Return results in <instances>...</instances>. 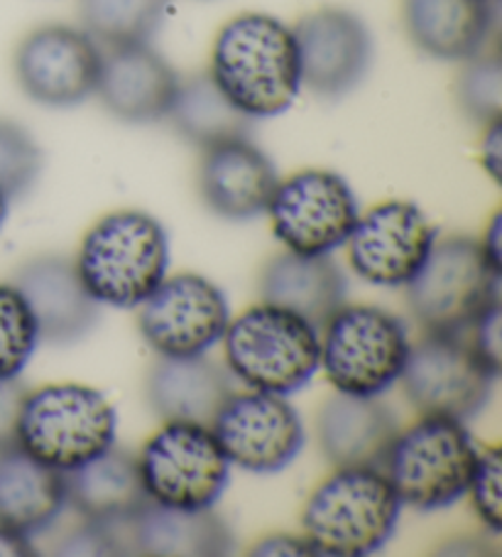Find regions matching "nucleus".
Returning a JSON list of instances; mask_svg holds the SVG:
<instances>
[{
    "label": "nucleus",
    "mask_w": 502,
    "mask_h": 557,
    "mask_svg": "<svg viewBox=\"0 0 502 557\" xmlns=\"http://www.w3.org/2000/svg\"><path fill=\"white\" fill-rule=\"evenodd\" d=\"M226 367L250 391L292 396L318 371V330L285 307L260 302L224 332Z\"/></svg>",
    "instance_id": "obj_4"
},
{
    "label": "nucleus",
    "mask_w": 502,
    "mask_h": 557,
    "mask_svg": "<svg viewBox=\"0 0 502 557\" xmlns=\"http://www.w3.org/2000/svg\"><path fill=\"white\" fill-rule=\"evenodd\" d=\"M250 555H316L314 545L306 537L297 535H269L265 541H260Z\"/></svg>",
    "instance_id": "obj_37"
},
{
    "label": "nucleus",
    "mask_w": 502,
    "mask_h": 557,
    "mask_svg": "<svg viewBox=\"0 0 502 557\" xmlns=\"http://www.w3.org/2000/svg\"><path fill=\"white\" fill-rule=\"evenodd\" d=\"M490 3H498V0H490Z\"/></svg>",
    "instance_id": "obj_41"
},
{
    "label": "nucleus",
    "mask_w": 502,
    "mask_h": 557,
    "mask_svg": "<svg viewBox=\"0 0 502 557\" xmlns=\"http://www.w3.org/2000/svg\"><path fill=\"white\" fill-rule=\"evenodd\" d=\"M13 285L30 305L40 339L74 344L99 322V302L86 293L74 261L64 256H37L15 271Z\"/></svg>",
    "instance_id": "obj_18"
},
{
    "label": "nucleus",
    "mask_w": 502,
    "mask_h": 557,
    "mask_svg": "<svg viewBox=\"0 0 502 557\" xmlns=\"http://www.w3.org/2000/svg\"><path fill=\"white\" fill-rule=\"evenodd\" d=\"M74 265L96 302L135 310L167 277V232L145 211H113L89 228Z\"/></svg>",
    "instance_id": "obj_2"
},
{
    "label": "nucleus",
    "mask_w": 502,
    "mask_h": 557,
    "mask_svg": "<svg viewBox=\"0 0 502 557\" xmlns=\"http://www.w3.org/2000/svg\"><path fill=\"white\" fill-rule=\"evenodd\" d=\"M292 33L302 86L322 99L351 94L368 74L373 62L371 30L346 8H318L299 17Z\"/></svg>",
    "instance_id": "obj_16"
},
{
    "label": "nucleus",
    "mask_w": 502,
    "mask_h": 557,
    "mask_svg": "<svg viewBox=\"0 0 502 557\" xmlns=\"http://www.w3.org/2000/svg\"><path fill=\"white\" fill-rule=\"evenodd\" d=\"M437 228L412 201L392 199L365 211L349 236V263L365 283L404 287L422 271Z\"/></svg>",
    "instance_id": "obj_15"
},
{
    "label": "nucleus",
    "mask_w": 502,
    "mask_h": 557,
    "mask_svg": "<svg viewBox=\"0 0 502 557\" xmlns=\"http://www.w3.org/2000/svg\"><path fill=\"white\" fill-rule=\"evenodd\" d=\"M402 502L380 467H336L306 498L302 531L316 555L365 557L398 528Z\"/></svg>",
    "instance_id": "obj_3"
},
{
    "label": "nucleus",
    "mask_w": 502,
    "mask_h": 557,
    "mask_svg": "<svg viewBox=\"0 0 502 557\" xmlns=\"http://www.w3.org/2000/svg\"><path fill=\"white\" fill-rule=\"evenodd\" d=\"M267 214L277 242L299 256H328L346 246L361 216L349 182L318 168L279 180Z\"/></svg>",
    "instance_id": "obj_10"
},
{
    "label": "nucleus",
    "mask_w": 502,
    "mask_h": 557,
    "mask_svg": "<svg viewBox=\"0 0 502 557\" xmlns=\"http://www.w3.org/2000/svg\"><path fill=\"white\" fill-rule=\"evenodd\" d=\"M466 339L470 349L478 354V359L500 376V300L488 305L476 317V322L468 326Z\"/></svg>",
    "instance_id": "obj_34"
},
{
    "label": "nucleus",
    "mask_w": 502,
    "mask_h": 557,
    "mask_svg": "<svg viewBox=\"0 0 502 557\" xmlns=\"http://www.w3.org/2000/svg\"><path fill=\"white\" fill-rule=\"evenodd\" d=\"M103 54L93 37L72 25H42L17 45L15 79L27 99L70 109L96 96Z\"/></svg>",
    "instance_id": "obj_14"
},
{
    "label": "nucleus",
    "mask_w": 502,
    "mask_h": 557,
    "mask_svg": "<svg viewBox=\"0 0 502 557\" xmlns=\"http://www.w3.org/2000/svg\"><path fill=\"white\" fill-rule=\"evenodd\" d=\"M133 553L140 555H228L234 533L211 508L181 511L148 502L130 518Z\"/></svg>",
    "instance_id": "obj_26"
},
{
    "label": "nucleus",
    "mask_w": 502,
    "mask_h": 557,
    "mask_svg": "<svg viewBox=\"0 0 502 557\" xmlns=\"http://www.w3.org/2000/svg\"><path fill=\"white\" fill-rule=\"evenodd\" d=\"M115 408L101 391L54 383L27 391L15 445L60 472H72L115 445Z\"/></svg>",
    "instance_id": "obj_5"
},
{
    "label": "nucleus",
    "mask_w": 502,
    "mask_h": 557,
    "mask_svg": "<svg viewBox=\"0 0 502 557\" xmlns=\"http://www.w3.org/2000/svg\"><path fill=\"white\" fill-rule=\"evenodd\" d=\"M167 119L181 138L199 150H209L221 143L248 138L253 121L230 103L209 72L179 82L175 103Z\"/></svg>",
    "instance_id": "obj_27"
},
{
    "label": "nucleus",
    "mask_w": 502,
    "mask_h": 557,
    "mask_svg": "<svg viewBox=\"0 0 502 557\" xmlns=\"http://www.w3.org/2000/svg\"><path fill=\"white\" fill-rule=\"evenodd\" d=\"M500 236H502V219L500 214H495L490 219V224L486 228V234L478 242L482 256H486V261L490 263V268L495 273L502 275V246H500Z\"/></svg>",
    "instance_id": "obj_38"
},
{
    "label": "nucleus",
    "mask_w": 502,
    "mask_h": 557,
    "mask_svg": "<svg viewBox=\"0 0 502 557\" xmlns=\"http://www.w3.org/2000/svg\"><path fill=\"white\" fill-rule=\"evenodd\" d=\"M490 0H402V23L422 54L466 62L486 52L495 25Z\"/></svg>",
    "instance_id": "obj_21"
},
{
    "label": "nucleus",
    "mask_w": 502,
    "mask_h": 557,
    "mask_svg": "<svg viewBox=\"0 0 502 557\" xmlns=\"http://www.w3.org/2000/svg\"><path fill=\"white\" fill-rule=\"evenodd\" d=\"M346 275L328 256H299L285 251L265 263L260 273L263 302L285 307L316 330L346 305Z\"/></svg>",
    "instance_id": "obj_23"
},
{
    "label": "nucleus",
    "mask_w": 502,
    "mask_h": 557,
    "mask_svg": "<svg viewBox=\"0 0 502 557\" xmlns=\"http://www.w3.org/2000/svg\"><path fill=\"white\" fill-rule=\"evenodd\" d=\"M66 508L64 472L37 462L17 445L0 449V525L35 537Z\"/></svg>",
    "instance_id": "obj_24"
},
{
    "label": "nucleus",
    "mask_w": 502,
    "mask_h": 557,
    "mask_svg": "<svg viewBox=\"0 0 502 557\" xmlns=\"http://www.w3.org/2000/svg\"><path fill=\"white\" fill-rule=\"evenodd\" d=\"M66 506H72L84 521L118 528L148 504L138 457L111 447L79 469L64 472Z\"/></svg>",
    "instance_id": "obj_22"
},
{
    "label": "nucleus",
    "mask_w": 502,
    "mask_h": 557,
    "mask_svg": "<svg viewBox=\"0 0 502 557\" xmlns=\"http://www.w3.org/2000/svg\"><path fill=\"white\" fill-rule=\"evenodd\" d=\"M37 555L33 547V537L13 531V528L0 525V557H30Z\"/></svg>",
    "instance_id": "obj_39"
},
{
    "label": "nucleus",
    "mask_w": 502,
    "mask_h": 557,
    "mask_svg": "<svg viewBox=\"0 0 502 557\" xmlns=\"http://www.w3.org/2000/svg\"><path fill=\"white\" fill-rule=\"evenodd\" d=\"M8 209H11V199H8L3 191H0V228H3L5 219H8Z\"/></svg>",
    "instance_id": "obj_40"
},
{
    "label": "nucleus",
    "mask_w": 502,
    "mask_h": 557,
    "mask_svg": "<svg viewBox=\"0 0 502 557\" xmlns=\"http://www.w3.org/2000/svg\"><path fill=\"white\" fill-rule=\"evenodd\" d=\"M121 537L115 535V528L84 521L72 528L54 547V555H121Z\"/></svg>",
    "instance_id": "obj_33"
},
{
    "label": "nucleus",
    "mask_w": 502,
    "mask_h": 557,
    "mask_svg": "<svg viewBox=\"0 0 502 557\" xmlns=\"http://www.w3.org/2000/svg\"><path fill=\"white\" fill-rule=\"evenodd\" d=\"M167 0H81L84 30L105 47L145 45L160 30Z\"/></svg>",
    "instance_id": "obj_28"
},
{
    "label": "nucleus",
    "mask_w": 502,
    "mask_h": 557,
    "mask_svg": "<svg viewBox=\"0 0 502 557\" xmlns=\"http://www.w3.org/2000/svg\"><path fill=\"white\" fill-rule=\"evenodd\" d=\"M486 133L480 140V162L492 180H500V165H502V121L488 123Z\"/></svg>",
    "instance_id": "obj_36"
},
{
    "label": "nucleus",
    "mask_w": 502,
    "mask_h": 557,
    "mask_svg": "<svg viewBox=\"0 0 502 557\" xmlns=\"http://www.w3.org/2000/svg\"><path fill=\"white\" fill-rule=\"evenodd\" d=\"M478 453L463 422L422 416L394 435L380 469L402 506L414 511H443L466 496Z\"/></svg>",
    "instance_id": "obj_6"
},
{
    "label": "nucleus",
    "mask_w": 502,
    "mask_h": 557,
    "mask_svg": "<svg viewBox=\"0 0 502 557\" xmlns=\"http://www.w3.org/2000/svg\"><path fill=\"white\" fill-rule=\"evenodd\" d=\"M500 277L476 238L447 236L404 285L410 312L427 334H466L476 317L500 300Z\"/></svg>",
    "instance_id": "obj_8"
},
{
    "label": "nucleus",
    "mask_w": 502,
    "mask_h": 557,
    "mask_svg": "<svg viewBox=\"0 0 502 557\" xmlns=\"http://www.w3.org/2000/svg\"><path fill=\"white\" fill-rule=\"evenodd\" d=\"M230 322L228 300L204 275L164 277L148 300L138 305V330L160 357H201L224 337Z\"/></svg>",
    "instance_id": "obj_13"
},
{
    "label": "nucleus",
    "mask_w": 502,
    "mask_h": 557,
    "mask_svg": "<svg viewBox=\"0 0 502 557\" xmlns=\"http://www.w3.org/2000/svg\"><path fill=\"white\" fill-rule=\"evenodd\" d=\"M199 195L214 214L234 221L267 211L277 189V170L250 138L204 150L199 162Z\"/></svg>",
    "instance_id": "obj_19"
},
{
    "label": "nucleus",
    "mask_w": 502,
    "mask_h": 557,
    "mask_svg": "<svg viewBox=\"0 0 502 557\" xmlns=\"http://www.w3.org/2000/svg\"><path fill=\"white\" fill-rule=\"evenodd\" d=\"M42 172V150L21 123L0 119V191L15 201L35 187Z\"/></svg>",
    "instance_id": "obj_31"
},
{
    "label": "nucleus",
    "mask_w": 502,
    "mask_h": 557,
    "mask_svg": "<svg viewBox=\"0 0 502 557\" xmlns=\"http://www.w3.org/2000/svg\"><path fill=\"white\" fill-rule=\"evenodd\" d=\"M230 393L228 373L206 359V354L187 359L160 357L148 376L150 408L164 422L211 425Z\"/></svg>",
    "instance_id": "obj_25"
},
{
    "label": "nucleus",
    "mask_w": 502,
    "mask_h": 557,
    "mask_svg": "<svg viewBox=\"0 0 502 557\" xmlns=\"http://www.w3.org/2000/svg\"><path fill=\"white\" fill-rule=\"evenodd\" d=\"M138 469L148 502L181 511L214 508L230 479L224 449L201 422H164L142 445Z\"/></svg>",
    "instance_id": "obj_9"
},
{
    "label": "nucleus",
    "mask_w": 502,
    "mask_h": 557,
    "mask_svg": "<svg viewBox=\"0 0 502 557\" xmlns=\"http://www.w3.org/2000/svg\"><path fill=\"white\" fill-rule=\"evenodd\" d=\"M179 82L175 66L148 42L111 47L103 54L96 96L118 121L158 123L167 119Z\"/></svg>",
    "instance_id": "obj_17"
},
{
    "label": "nucleus",
    "mask_w": 502,
    "mask_h": 557,
    "mask_svg": "<svg viewBox=\"0 0 502 557\" xmlns=\"http://www.w3.org/2000/svg\"><path fill=\"white\" fill-rule=\"evenodd\" d=\"M209 76L250 121L283 116L302 91L292 27L267 13L230 17L211 47Z\"/></svg>",
    "instance_id": "obj_1"
},
{
    "label": "nucleus",
    "mask_w": 502,
    "mask_h": 557,
    "mask_svg": "<svg viewBox=\"0 0 502 557\" xmlns=\"http://www.w3.org/2000/svg\"><path fill=\"white\" fill-rule=\"evenodd\" d=\"M209 428L230 467L253 474L283 472L306 442L304 422L287 398L260 391L230 393Z\"/></svg>",
    "instance_id": "obj_12"
},
{
    "label": "nucleus",
    "mask_w": 502,
    "mask_h": 557,
    "mask_svg": "<svg viewBox=\"0 0 502 557\" xmlns=\"http://www.w3.org/2000/svg\"><path fill=\"white\" fill-rule=\"evenodd\" d=\"M498 373L470 349L466 334H424L407 357L400 383L419 416L466 422L488 406Z\"/></svg>",
    "instance_id": "obj_11"
},
{
    "label": "nucleus",
    "mask_w": 502,
    "mask_h": 557,
    "mask_svg": "<svg viewBox=\"0 0 502 557\" xmlns=\"http://www.w3.org/2000/svg\"><path fill=\"white\" fill-rule=\"evenodd\" d=\"M398 432L390 408L368 396L336 391L316 416L318 447L334 467H380Z\"/></svg>",
    "instance_id": "obj_20"
},
{
    "label": "nucleus",
    "mask_w": 502,
    "mask_h": 557,
    "mask_svg": "<svg viewBox=\"0 0 502 557\" xmlns=\"http://www.w3.org/2000/svg\"><path fill=\"white\" fill-rule=\"evenodd\" d=\"M456 101L461 111L480 126L502 121V66L498 54L480 52L466 60L456 79Z\"/></svg>",
    "instance_id": "obj_30"
},
{
    "label": "nucleus",
    "mask_w": 502,
    "mask_h": 557,
    "mask_svg": "<svg viewBox=\"0 0 502 557\" xmlns=\"http://www.w3.org/2000/svg\"><path fill=\"white\" fill-rule=\"evenodd\" d=\"M27 388L17 379L0 381V449L13 447Z\"/></svg>",
    "instance_id": "obj_35"
},
{
    "label": "nucleus",
    "mask_w": 502,
    "mask_h": 557,
    "mask_svg": "<svg viewBox=\"0 0 502 557\" xmlns=\"http://www.w3.org/2000/svg\"><path fill=\"white\" fill-rule=\"evenodd\" d=\"M318 369L339 393L378 398L400 381L410 334L400 317L373 305H341L318 334Z\"/></svg>",
    "instance_id": "obj_7"
},
{
    "label": "nucleus",
    "mask_w": 502,
    "mask_h": 557,
    "mask_svg": "<svg viewBox=\"0 0 502 557\" xmlns=\"http://www.w3.org/2000/svg\"><path fill=\"white\" fill-rule=\"evenodd\" d=\"M40 330L21 290L0 285V381L17 379L33 359Z\"/></svg>",
    "instance_id": "obj_29"
},
{
    "label": "nucleus",
    "mask_w": 502,
    "mask_h": 557,
    "mask_svg": "<svg viewBox=\"0 0 502 557\" xmlns=\"http://www.w3.org/2000/svg\"><path fill=\"white\" fill-rule=\"evenodd\" d=\"M500 474H502V457L498 447H488L478 453L476 469H473L468 496L470 506L476 511L480 525L490 533L502 531V502H500Z\"/></svg>",
    "instance_id": "obj_32"
}]
</instances>
